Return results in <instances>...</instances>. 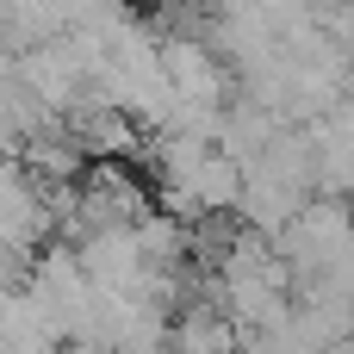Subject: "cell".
<instances>
[{
  "label": "cell",
  "mask_w": 354,
  "mask_h": 354,
  "mask_svg": "<svg viewBox=\"0 0 354 354\" xmlns=\"http://www.w3.org/2000/svg\"><path fill=\"white\" fill-rule=\"evenodd\" d=\"M330 354H354V330L342 336V342H330Z\"/></svg>",
  "instance_id": "obj_3"
},
{
  "label": "cell",
  "mask_w": 354,
  "mask_h": 354,
  "mask_svg": "<svg viewBox=\"0 0 354 354\" xmlns=\"http://www.w3.org/2000/svg\"><path fill=\"white\" fill-rule=\"evenodd\" d=\"M243 187H249V168L218 143V149L205 156V168H199V205H205V212H236V205H243Z\"/></svg>",
  "instance_id": "obj_2"
},
{
  "label": "cell",
  "mask_w": 354,
  "mask_h": 354,
  "mask_svg": "<svg viewBox=\"0 0 354 354\" xmlns=\"http://www.w3.org/2000/svg\"><path fill=\"white\" fill-rule=\"evenodd\" d=\"M162 62H168V81H174L180 100L224 106V62L212 56V44H199V37H168V44H162Z\"/></svg>",
  "instance_id": "obj_1"
}]
</instances>
